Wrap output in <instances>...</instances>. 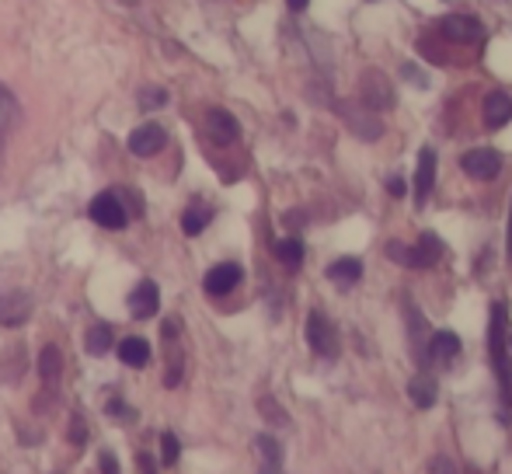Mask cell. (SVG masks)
I'll return each mask as SVG.
<instances>
[{"mask_svg": "<svg viewBox=\"0 0 512 474\" xmlns=\"http://www.w3.org/2000/svg\"><path fill=\"white\" fill-rule=\"evenodd\" d=\"M506 304H492V314H488V363L499 373V387H502V405L506 412L512 408V366H509V346H506Z\"/></svg>", "mask_w": 512, "mask_h": 474, "instance_id": "cell-1", "label": "cell"}, {"mask_svg": "<svg viewBox=\"0 0 512 474\" xmlns=\"http://www.w3.org/2000/svg\"><path fill=\"white\" fill-rule=\"evenodd\" d=\"M387 255H391L398 265H405V269H432V265L443 258V237L425 231L422 237H418V244L391 241L387 244Z\"/></svg>", "mask_w": 512, "mask_h": 474, "instance_id": "cell-2", "label": "cell"}, {"mask_svg": "<svg viewBox=\"0 0 512 474\" xmlns=\"http://www.w3.org/2000/svg\"><path fill=\"white\" fill-rule=\"evenodd\" d=\"M335 109H338V116L345 119V126H349L352 133L359 136V140L373 143V140H380V136H384V122H380L377 116H373V112L366 109V105L335 102Z\"/></svg>", "mask_w": 512, "mask_h": 474, "instance_id": "cell-3", "label": "cell"}, {"mask_svg": "<svg viewBox=\"0 0 512 474\" xmlns=\"http://www.w3.org/2000/svg\"><path fill=\"white\" fill-rule=\"evenodd\" d=\"M307 342L321 359H335L338 356V332H335V325L328 321V314H321V311L307 314Z\"/></svg>", "mask_w": 512, "mask_h": 474, "instance_id": "cell-4", "label": "cell"}, {"mask_svg": "<svg viewBox=\"0 0 512 474\" xmlns=\"http://www.w3.org/2000/svg\"><path fill=\"white\" fill-rule=\"evenodd\" d=\"M439 35L453 46H471V42L485 39V28L471 14H446V18H439Z\"/></svg>", "mask_w": 512, "mask_h": 474, "instance_id": "cell-5", "label": "cell"}, {"mask_svg": "<svg viewBox=\"0 0 512 474\" xmlns=\"http://www.w3.org/2000/svg\"><path fill=\"white\" fill-rule=\"evenodd\" d=\"M359 95H363V105L370 112H387V109H394V102H398L391 81H387L380 70H366L363 84H359Z\"/></svg>", "mask_w": 512, "mask_h": 474, "instance_id": "cell-6", "label": "cell"}, {"mask_svg": "<svg viewBox=\"0 0 512 474\" xmlns=\"http://www.w3.org/2000/svg\"><path fill=\"white\" fill-rule=\"evenodd\" d=\"M460 168H464L471 178H478V182H492V178L502 171V154L492 147H474L460 157Z\"/></svg>", "mask_w": 512, "mask_h": 474, "instance_id": "cell-7", "label": "cell"}, {"mask_svg": "<svg viewBox=\"0 0 512 474\" xmlns=\"http://www.w3.org/2000/svg\"><path fill=\"white\" fill-rule=\"evenodd\" d=\"M91 217H95V224L108 227V231H122V227L129 224V213H126V206H122L119 192H102V196H95Z\"/></svg>", "mask_w": 512, "mask_h": 474, "instance_id": "cell-8", "label": "cell"}, {"mask_svg": "<svg viewBox=\"0 0 512 474\" xmlns=\"http://www.w3.org/2000/svg\"><path fill=\"white\" fill-rule=\"evenodd\" d=\"M436 150L432 147H422L418 154V168H415V206H425L429 192L436 189Z\"/></svg>", "mask_w": 512, "mask_h": 474, "instance_id": "cell-9", "label": "cell"}, {"mask_svg": "<svg viewBox=\"0 0 512 474\" xmlns=\"http://www.w3.org/2000/svg\"><path fill=\"white\" fill-rule=\"evenodd\" d=\"M237 283H241V265H234V262L213 265V269L206 272V279H203L209 297H227Z\"/></svg>", "mask_w": 512, "mask_h": 474, "instance_id": "cell-10", "label": "cell"}, {"mask_svg": "<svg viewBox=\"0 0 512 474\" xmlns=\"http://www.w3.org/2000/svg\"><path fill=\"white\" fill-rule=\"evenodd\" d=\"M164 143H168V133H164L161 126H154V122H147V126H140V129L129 133V150H133L136 157L161 154Z\"/></svg>", "mask_w": 512, "mask_h": 474, "instance_id": "cell-11", "label": "cell"}, {"mask_svg": "<svg viewBox=\"0 0 512 474\" xmlns=\"http://www.w3.org/2000/svg\"><path fill=\"white\" fill-rule=\"evenodd\" d=\"M28 314H32V297H28V293L14 290V293H4V297H0V325L4 328L25 325Z\"/></svg>", "mask_w": 512, "mask_h": 474, "instance_id": "cell-12", "label": "cell"}, {"mask_svg": "<svg viewBox=\"0 0 512 474\" xmlns=\"http://www.w3.org/2000/svg\"><path fill=\"white\" fill-rule=\"evenodd\" d=\"M157 307H161V293H157V283L143 279V283L136 286L133 293H129V314L143 321V318H154Z\"/></svg>", "mask_w": 512, "mask_h": 474, "instance_id": "cell-13", "label": "cell"}, {"mask_svg": "<svg viewBox=\"0 0 512 474\" xmlns=\"http://www.w3.org/2000/svg\"><path fill=\"white\" fill-rule=\"evenodd\" d=\"M405 318H408V339H411V353H415V363L425 366L429 359H425V314L418 311L415 300H405Z\"/></svg>", "mask_w": 512, "mask_h": 474, "instance_id": "cell-14", "label": "cell"}, {"mask_svg": "<svg viewBox=\"0 0 512 474\" xmlns=\"http://www.w3.org/2000/svg\"><path fill=\"white\" fill-rule=\"evenodd\" d=\"M460 353V339L453 332H432L425 342V359L429 363H453Z\"/></svg>", "mask_w": 512, "mask_h": 474, "instance_id": "cell-15", "label": "cell"}, {"mask_svg": "<svg viewBox=\"0 0 512 474\" xmlns=\"http://www.w3.org/2000/svg\"><path fill=\"white\" fill-rule=\"evenodd\" d=\"M206 129H209V136H213L216 143H234L237 136H241V126H237V119L230 116L227 109H209V116H206Z\"/></svg>", "mask_w": 512, "mask_h": 474, "instance_id": "cell-16", "label": "cell"}, {"mask_svg": "<svg viewBox=\"0 0 512 474\" xmlns=\"http://www.w3.org/2000/svg\"><path fill=\"white\" fill-rule=\"evenodd\" d=\"M408 398L415 401L418 408H432V405H436V398H439L436 377H429L425 370H418L415 377L408 380Z\"/></svg>", "mask_w": 512, "mask_h": 474, "instance_id": "cell-17", "label": "cell"}, {"mask_svg": "<svg viewBox=\"0 0 512 474\" xmlns=\"http://www.w3.org/2000/svg\"><path fill=\"white\" fill-rule=\"evenodd\" d=\"M512 119V98L506 91H492L485 98V126L488 129H502Z\"/></svg>", "mask_w": 512, "mask_h": 474, "instance_id": "cell-18", "label": "cell"}, {"mask_svg": "<svg viewBox=\"0 0 512 474\" xmlns=\"http://www.w3.org/2000/svg\"><path fill=\"white\" fill-rule=\"evenodd\" d=\"M328 279H331V283H338V286L359 283V279H363V258L345 255V258H338V262H331L328 265Z\"/></svg>", "mask_w": 512, "mask_h": 474, "instance_id": "cell-19", "label": "cell"}, {"mask_svg": "<svg viewBox=\"0 0 512 474\" xmlns=\"http://www.w3.org/2000/svg\"><path fill=\"white\" fill-rule=\"evenodd\" d=\"M60 370H63L60 346H46L39 353V377L46 380V384H56V380H60Z\"/></svg>", "mask_w": 512, "mask_h": 474, "instance_id": "cell-20", "label": "cell"}, {"mask_svg": "<svg viewBox=\"0 0 512 474\" xmlns=\"http://www.w3.org/2000/svg\"><path fill=\"white\" fill-rule=\"evenodd\" d=\"M209 220H213V210L203 206V203H192L189 210H185V217H182V231L189 234V237H196V234L206 231Z\"/></svg>", "mask_w": 512, "mask_h": 474, "instance_id": "cell-21", "label": "cell"}, {"mask_svg": "<svg viewBox=\"0 0 512 474\" xmlns=\"http://www.w3.org/2000/svg\"><path fill=\"white\" fill-rule=\"evenodd\" d=\"M119 359H122L126 366H147V363H150V346H147L143 339H122Z\"/></svg>", "mask_w": 512, "mask_h": 474, "instance_id": "cell-22", "label": "cell"}, {"mask_svg": "<svg viewBox=\"0 0 512 474\" xmlns=\"http://www.w3.org/2000/svg\"><path fill=\"white\" fill-rule=\"evenodd\" d=\"M276 258L283 265H290V269H297V265L304 262V241H300V237H283V241L276 244Z\"/></svg>", "mask_w": 512, "mask_h": 474, "instance_id": "cell-23", "label": "cell"}, {"mask_svg": "<svg viewBox=\"0 0 512 474\" xmlns=\"http://www.w3.org/2000/svg\"><path fill=\"white\" fill-rule=\"evenodd\" d=\"M84 346H88L91 356H105L108 349H112V328H108V325L88 328V335H84Z\"/></svg>", "mask_w": 512, "mask_h": 474, "instance_id": "cell-24", "label": "cell"}, {"mask_svg": "<svg viewBox=\"0 0 512 474\" xmlns=\"http://www.w3.org/2000/svg\"><path fill=\"white\" fill-rule=\"evenodd\" d=\"M14 122V98H11V91L0 84V136L7 133V126Z\"/></svg>", "mask_w": 512, "mask_h": 474, "instance_id": "cell-25", "label": "cell"}, {"mask_svg": "<svg viewBox=\"0 0 512 474\" xmlns=\"http://www.w3.org/2000/svg\"><path fill=\"white\" fill-rule=\"evenodd\" d=\"M164 102H168V91H164V88H154V84L140 88V105H143V109H161Z\"/></svg>", "mask_w": 512, "mask_h": 474, "instance_id": "cell-26", "label": "cell"}, {"mask_svg": "<svg viewBox=\"0 0 512 474\" xmlns=\"http://www.w3.org/2000/svg\"><path fill=\"white\" fill-rule=\"evenodd\" d=\"M161 454H164V464H178V457H182V443H178L175 433H164L161 436Z\"/></svg>", "mask_w": 512, "mask_h": 474, "instance_id": "cell-27", "label": "cell"}, {"mask_svg": "<svg viewBox=\"0 0 512 474\" xmlns=\"http://www.w3.org/2000/svg\"><path fill=\"white\" fill-rule=\"evenodd\" d=\"M258 408H262L265 419H272L276 426H286V422H290V419H286V412H279V405L272 398H262V401H258Z\"/></svg>", "mask_w": 512, "mask_h": 474, "instance_id": "cell-28", "label": "cell"}, {"mask_svg": "<svg viewBox=\"0 0 512 474\" xmlns=\"http://www.w3.org/2000/svg\"><path fill=\"white\" fill-rule=\"evenodd\" d=\"M429 474H457V464H453L450 457L439 454V457H432V461H429Z\"/></svg>", "mask_w": 512, "mask_h": 474, "instance_id": "cell-29", "label": "cell"}, {"mask_svg": "<svg viewBox=\"0 0 512 474\" xmlns=\"http://www.w3.org/2000/svg\"><path fill=\"white\" fill-rule=\"evenodd\" d=\"M70 440H74L77 447H81V443L88 440V426H84L81 415H74V419H70Z\"/></svg>", "mask_w": 512, "mask_h": 474, "instance_id": "cell-30", "label": "cell"}, {"mask_svg": "<svg viewBox=\"0 0 512 474\" xmlns=\"http://www.w3.org/2000/svg\"><path fill=\"white\" fill-rule=\"evenodd\" d=\"M108 415H112V419H115V415H119V419H133V412H129V408L126 405H122V401H108Z\"/></svg>", "mask_w": 512, "mask_h": 474, "instance_id": "cell-31", "label": "cell"}, {"mask_svg": "<svg viewBox=\"0 0 512 474\" xmlns=\"http://www.w3.org/2000/svg\"><path fill=\"white\" fill-rule=\"evenodd\" d=\"M136 468H140V474H157L154 457H150V454H140V457H136Z\"/></svg>", "mask_w": 512, "mask_h": 474, "instance_id": "cell-32", "label": "cell"}, {"mask_svg": "<svg viewBox=\"0 0 512 474\" xmlns=\"http://www.w3.org/2000/svg\"><path fill=\"white\" fill-rule=\"evenodd\" d=\"M401 74H405V77H408V81H411V84H418V88H425V77H422V74H418V70H415V67H408V63H405V70H401Z\"/></svg>", "mask_w": 512, "mask_h": 474, "instance_id": "cell-33", "label": "cell"}, {"mask_svg": "<svg viewBox=\"0 0 512 474\" xmlns=\"http://www.w3.org/2000/svg\"><path fill=\"white\" fill-rule=\"evenodd\" d=\"M387 189H391V196H405V178H391V182H387Z\"/></svg>", "mask_w": 512, "mask_h": 474, "instance_id": "cell-34", "label": "cell"}, {"mask_svg": "<svg viewBox=\"0 0 512 474\" xmlns=\"http://www.w3.org/2000/svg\"><path fill=\"white\" fill-rule=\"evenodd\" d=\"M102 471L105 474H119V464H115L112 454H102Z\"/></svg>", "mask_w": 512, "mask_h": 474, "instance_id": "cell-35", "label": "cell"}, {"mask_svg": "<svg viewBox=\"0 0 512 474\" xmlns=\"http://www.w3.org/2000/svg\"><path fill=\"white\" fill-rule=\"evenodd\" d=\"M506 258L512 262V206H509V227H506Z\"/></svg>", "mask_w": 512, "mask_h": 474, "instance_id": "cell-36", "label": "cell"}, {"mask_svg": "<svg viewBox=\"0 0 512 474\" xmlns=\"http://www.w3.org/2000/svg\"><path fill=\"white\" fill-rule=\"evenodd\" d=\"M258 474H283V464H265V461H262V468H258Z\"/></svg>", "mask_w": 512, "mask_h": 474, "instance_id": "cell-37", "label": "cell"}, {"mask_svg": "<svg viewBox=\"0 0 512 474\" xmlns=\"http://www.w3.org/2000/svg\"><path fill=\"white\" fill-rule=\"evenodd\" d=\"M286 4H290V11H304L310 0H286Z\"/></svg>", "mask_w": 512, "mask_h": 474, "instance_id": "cell-38", "label": "cell"}, {"mask_svg": "<svg viewBox=\"0 0 512 474\" xmlns=\"http://www.w3.org/2000/svg\"><path fill=\"white\" fill-rule=\"evenodd\" d=\"M506 346H509V353H512V332H506Z\"/></svg>", "mask_w": 512, "mask_h": 474, "instance_id": "cell-39", "label": "cell"}]
</instances>
